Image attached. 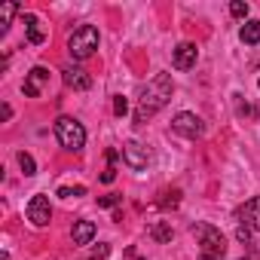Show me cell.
Listing matches in <instances>:
<instances>
[{"label": "cell", "instance_id": "cell-10", "mask_svg": "<svg viewBox=\"0 0 260 260\" xmlns=\"http://www.w3.org/2000/svg\"><path fill=\"white\" fill-rule=\"evenodd\" d=\"M61 80H64L68 89H77V92H86V89L92 86V77H89L83 68H64V71H61Z\"/></svg>", "mask_w": 260, "mask_h": 260}, {"label": "cell", "instance_id": "cell-23", "mask_svg": "<svg viewBox=\"0 0 260 260\" xmlns=\"http://www.w3.org/2000/svg\"><path fill=\"white\" fill-rule=\"evenodd\" d=\"M236 236H239V242H245V245H248V239H251V230H248V226H239V230H236Z\"/></svg>", "mask_w": 260, "mask_h": 260}, {"label": "cell", "instance_id": "cell-9", "mask_svg": "<svg viewBox=\"0 0 260 260\" xmlns=\"http://www.w3.org/2000/svg\"><path fill=\"white\" fill-rule=\"evenodd\" d=\"M239 217H242V226H248L251 233H260V196L248 199V202L242 205Z\"/></svg>", "mask_w": 260, "mask_h": 260}, {"label": "cell", "instance_id": "cell-17", "mask_svg": "<svg viewBox=\"0 0 260 260\" xmlns=\"http://www.w3.org/2000/svg\"><path fill=\"white\" fill-rule=\"evenodd\" d=\"M19 166H22V172H25V178H31V175H37V166H34V156L31 153H19Z\"/></svg>", "mask_w": 260, "mask_h": 260}, {"label": "cell", "instance_id": "cell-1", "mask_svg": "<svg viewBox=\"0 0 260 260\" xmlns=\"http://www.w3.org/2000/svg\"><path fill=\"white\" fill-rule=\"evenodd\" d=\"M172 92H175L172 77H169V74H156V77L144 86V92H141V104H138V110H135V122L141 125V122H147L156 110H162V107L169 104Z\"/></svg>", "mask_w": 260, "mask_h": 260}, {"label": "cell", "instance_id": "cell-13", "mask_svg": "<svg viewBox=\"0 0 260 260\" xmlns=\"http://www.w3.org/2000/svg\"><path fill=\"white\" fill-rule=\"evenodd\" d=\"M25 28H28V40H31L34 46L46 40V31L40 28V19H37V16H31V13H28V16H25Z\"/></svg>", "mask_w": 260, "mask_h": 260}, {"label": "cell", "instance_id": "cell-21", "mask_svg": "<svg viewBox=\"0 0 260 260\" xmlns=\"http://www.w3.org/2000/svg\"><path fill=\"white\" fill-rule=\"evenodd\" d=\"M113 113H116V116H125V113H128V101H125L122 95L113 101Z\"/></svg>", "mask_w": 260, "mask_h": 260}, {"label": "cell", "instance_id": "cell-6", "mask_svg": "<svg viewBox=\"0 0 260 260\" xmlns=\"http://www.w3.org/2000/svg\"><path fill=\"white\" fill-rule=\"evenodd\" d=\"M119 153H122V162L132 169V172H144V169H147V162H150L147 147H141L138 141H125Z\"/></svg>", "mask_w": 260, "mask_h": 260}, {"label": "cell", "instance_id": "cell-7", "mask_svg": "<svg viewBox=\"0 0 260 260\" xmlns=\"http://www.w3.org/2000/svg\"><path fill=\"white\" fill-rule=\"evenodd\" d=\"M28 220L34 223V226H49V220H52V208H49V199L46 196H31V202H28Z\"/></svg>", "mask_w": 260, "mask_h": 260}, {"label": "cell", "instance_id": "cell-12", "mask_svg": "<svg viewBox=\"0 0 260 260\" xmlns=\"http://www.w3.org/2000/svg\"><path fill=\"white\" fill-rule=\"evenodd\" d=\"M71 236H74V245H89L92 236H95V223L92 220H77L74 230H71Z\"/></svg>", "mask_w": 260, "mask_h": 260}, {"label": "cell", "instance_id": "cell-25", "mask_svg": "<svg viewBox=\"0 0 260 260\" xmlns=\"http://www.w3.org/2000/svg\"><path fill=\"white\" fill-rule=\"evenodd\" d=\"M135 260H144V257H135Z\"/></svg>", "mask_w": 260, "mask_h": 260}, {"label": "cell", "instance_id": "cell-15", "mask_svg": "<svg viewBox=\"0 0 260 260\" xmlns=\"http://www.w3.org/2000/svg\"><path fill=\"white\" fill-rule=\"evenodd\" d=\"M150 236H153L156 242H172V226H169V220H156V223L150 226Z\"/></svg>", "mask_w": 260, "mask_h": 260}, {"label": "cell", "instance_id": "cell-18", "mask_svg": "<svg viewBox=\"0 0 260 260\" xmlns=\"http://www.w3.org/2000/svg\"><path fill=\"white\" fill-rule=\"evenodd\" d=\"M230 13H233L236 19H245V16H248V4H245V0H233V4H230Z\"/></svg>", "mask_w": 260, "mask_h": 260}, {"label": "cell", "instance_id": "cell-24", "mask_svg": "<svg viewBox=\"0 0 260 260\" xmlns=\"http://www.w3.org/2000/svg\"><path fill=\"white\" fill-rule=\"evenodd\" d=\"M0 116L10 119V116H13V107H10V104H4V107H0Z\"/></svg>", "mask_w": 260, "mask_h": 260}, {"label": "cell", "instance_id": "cell-4", "mask_svg": "<svg viewBox=\"0 0 260 260\" xmlns=\"http://www.w3.org/2000/svg\"><path fill=\"white\" fill-rule=\"evenodd\" d=\"M95 49H98V28H92V25H83L68 37V52L77 61H86Z\"/></svg>", "mask_w": 260, "mask_h": 260}, {"label": "cell", "instance_id": "cell-22", "mask_svg": "<svg viewBox=\"0 0 260 260\" xmlns=\"http://www.w3.org/2000/svg\"><path fill=\"white\" fill-rule=\"evenodd\" d=\"M113 178H116V169H113V166H107V169L101 172V181H104V184H113Z\"/></svg>", "mask_w": 260, "mask_h": 260}, {"label": "cell", "instance_id": "cell-11", "mask_svg": "<svg viewBox=\"0 0 260 260\" xmlns=\"http://www.w3.org/2000/svg\"><path fill=\"white\" fill-rule=\"evenodd\" d=\"M49 80V71L46 68H34L31 74H28V80H25V95L28 98H40V92H43V83Z\"/></svg>", "mask_w": 260, "mask_h": 260}, {"label": "cell", "instance_id": "cell-16", "mask_svg": "<svg viewBox=\"0 0 260 260\" xmlns=\"http://www.w3.org/2000/svg\"><path fill=\"white\" fill-rule=\"evenodd\" d=\"M19 13V7L16 4H4V7H0V31H4L7 34V28H10V19Z\"/></svg>", "mask_w": 260, "mask_h": 260}, {"label": "cell", "instance_id": "cell-2", "mask_svg": "<svg viewBox=\"0 0 260 260\" xmlns=\"http://www.w3.org/2000/svg\"><path fill=\"white\" fill-rule=\"evenodd\" d=\"M193 233L199 236V260H223L226 254V239L217 226L211 223H196Z\"/></svg>", "mask_w": 260, "mask_h": 260}, {"label": "cell", "instance_id": "cell-8", "mask_svg": "<svg viewBox=\"0 0 260 260\" xmlns=\"http://www.w3.org/2000/svg\"><path fill=\"white\" fill-rule=\"evenodd\" d=\"M196 58H199L196 43H178V46H175V55H172V64H175L178 71H190V68L196 64Z\"/></svg>", "mask_w": 260, "mask_h": 260}, {"label": "cell", "instance_id": "cell-5", "mask_svg": "<svg viewBox=\"0 0 260 260\" xmlns=\"http://www.w3.org/2000/svg\"><path fill=\"white\" fill-rule=\"evenodd\" d=\"M172 128H175L178 135H184V138H199V135L205 132L202 119H199L196 113H190V110H181V113L172 119Z\"/></svg>", "mask_w": 260, "mask_h": 260}, {"label": "cell", "instance_id": "cell-19", "mask_svg": "<svg viewBox=\"0 0 260 260\" xmlns=\"http://www.w3.org/2000/svg\"><path fill=\"white\" fill-rule=\"evenodd\" d=\"M58 196H64V199H74V196H86V187H61V190H58Z\"/></svg>", "mask_w": 260, "mask_h": 260}, {"label": "cell", "instance_id": "cell-14", "mask_svg": "<svg viewBox=\"0 0 260 260\" xmlns=\"http://www.w3.org/2000/svg\"><path fill=\"white\" fill-rule=\"evenodd\" d=\"M239 37H242V43H248V46L260 43V19L245 22V25H242V31H239Z\"/></svg>", "mask_w": 260, "mask_h": 260}, {"label": "cell", "instance_id": "cell-3", "mask_svg": "<svg viewBox=\"0 0 260 260\" xmlns=\"http://www.w3.org/2000/svg\"><path fill=\"white\" fill-rule=\"evenodd\" d=\"M55 138L64 150H83L86 147V128L74 119V116H58L55 119Z\"/></svg>", "mask_w": 260, "mask_h": 260}, {"label": "cell", "instance_id": "cell-20", "mask_svg": "<svg viewBox=\"0 0 260 260\" xmlns=\"http://www.w3.org/2000/svg\"><path fill=\"white\" fill-rule=\"evenodd\" d=\"M119 202H122V196H116V193H110V196H101V199H98V205H101V208H116Z\"/></svg>", "mask_w": 260, "mask_h": 260}]
</instances>
